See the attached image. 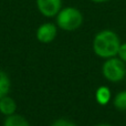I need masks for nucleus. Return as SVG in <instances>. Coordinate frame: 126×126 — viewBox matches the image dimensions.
I'll list each match as a JSON object with an SVG mask.
<instances>
[{
    "label": "nucleus",
    "mask_w": 126,
    "mask_h": 126,
    "mask_svg": "<svg viewBox=\"0 0 126 126\" xmlns=\"http://www.w3.org/2000/svg\"><path fill=\"white\" fill-rule=\"evenodd\" d=\"M121 46V39L117 33L112 30H102L96 33L93 39L92 48L98 58L110 59L117 57L118 49Z\"/></svg>",
    "instance_id": "1"
},
{
    "label": "nucleus",
    "mask_w": 126,
    "mask_h": 126,
    "mask_svg": "<svg viewBox=\"0 0 126 126\" xmlns=\"http://www.w3.org/2000/svg\"><path fill=\"white\" fill-rule=\"evenodd\" d=\"M57 24L64 31H74L83 23V15L78 8L66 7L62 8L57 16Z\"/></svg>",
    "instance_id": "2"
},
{
    "label": "nucleus",
    "mask_w": 126,
    "mask_h": 126,
    "mask_svg": "<svg viewBox=\"0 0 126 126\" xmlns=\"http://www.w3.org/2000/svg\"><path fill=\"white\" fill-rule=\"evenodd\" d=\"M126 63L118 57L106 59L103 63L102 74L109 82L116 83L122 81L126 76Z\"/></svg>",
    "instance_id": "3"
},
{
    "label": "nucleus",
    "mask_w": 126,
    "mask_h": 126,
    "mask_svg": "<svg viewBox=\"0 0 126 126\" xmlns=\"http://www.w3.org/2000/svg\"><path fill=\"white\" fill-rule=\"evenodd\" d=\"M38 10L42 16L52 18L62 9V0H35Z\"/></svg>",
    "instance_id": "4"
},
{
    "label": "nucleus",
    "mask_w": 126,
    "mask_h": 126,
    "mask_svg": "<svg viewBox=\"0 0 126 126\" xmlns=\"http://www.w3.org/2000/svg\"><path fill=\"white\" fill-rule=\"evenodd\" d=\"M57 26L52 22L43 23L37 30V39L41 43H50L57 37Z\"/></svg>",
    "instance_id": "5"
},
{
    "label": "nucleus",
    "mask_w": 126,
    "mask_h": 126,
    "mask_svg": "<svg viewBox=\"0 0 126 126\" xmlns=\"http://www.w3.org/2000/svg\"><path fill=\"white\" fill-rule=\"evenodd\" d=\"M16 110H17V104L12 97L6 95L0 98V112L3 115H12L16 113Z\"/></svg>",
    "instance_id": "6"
},
{
    "label": "nucleus",
    "mask_w": 126,
    "mask_h": 126,
    "mask_svg": "<svg viewBox=\"0 0 126 126\" xmlns=\"http://www.w3.org/2000/svg\"><path fill=\"white\" fill-rule=\"evenodd\" d=\"M112 93L111 90L107 86H100L95 92V98L96 102L100 105H107L111 101Z\"/></svg>",
    "instance_id": "7"
},
{
    "label": "nucleus",
    "mask_w": 126,
    "mask_h": 126,
    "mask_svg": "<svg viewBox=\"0 0 126 126\" xmlns=\"http://www.w3.org/2000/svg\"><path fill=\"white\" fill-rule=\"evenodd\" d=\"M3 126H30V125H29L28 121L23 116L18 115V114H12V115H9L6 118Z\"/></svg>",
    "instance_id": "8"
},
{
    "label": "nucleus",
    "mask_w": 126,
    "mask_h": 126,
    "mask_svg": "<svg viewBox=\"0 0 126 126\" xmlns=\"http://www.w3.org/2000/svg\"><path fill=\"white\" fill-rule=\"evenodd\" d=\"M10 86L11 82L8 74L0 70V98L8 95L9 91H10Z\"/></svg>",
    "instance_id": "9"
},
{
    "label": "nucleus",
    "mask_w": 126,
    "mask_h": 126,
    "mask_svg": "<svg viewBox=\"0 0 126 126\" xmlns=\"http://www.w3.org/2000/svg\"><path fill=\"white\" fill-rule=\"evenodd\" d=\"M113 105L117 111H121V112L126 111V90L118 92L114 96Z\"/></svg>",
    "instance_id": "10"
},
{
    "label": "nucleus",
    "mask_w": 126,
    "mask_h": 126,
    "mask_svg": "<svg viewBox=\"0 0 126 126\" xmlns=\"http://www.w3.org/2000/svg\"><path fill=\"white\" fill-rule=\"evenodd\" d=\"M117 57L120 58L122 61H124L126 63V42L125 43H121L120 49H118Z\"/></svg>",
    "instance_id": "11"
},
{
    "label": "nucleus",
    "mask_w": 126,
    "mask_h": 126,
    "mask_svg": "<svg viewBox=\"0 0 126 126\" xmlns=\"http://www.w3.org/2000/svg\"><path fill=\"white\" fill-rule=\"evenodd\" d=\"M51 126H76V125L74 124V123H72L71 121L64 120V118H60V120L55 121Z\"/></svg>",
    "instance_id": "12"
},
{
    "label": "nucleus",
    "mask_w": 126,
    "mask_h": 126,
    "mask_svg": "<svg viewBox=\"0 0 126 126\" xmlns=\"http://www.w3.org/2000/svg\"><path fill=\"white\" fill-rule=\"evenodd\" d=\"M92 2H95V3H103V2L110 1V0H91Z\"/></svg>",
    "instance_id": "13"
},
{
    "label": "nucleus",
    "mask_w": 126,
    "mask_h": 126,
    "mask_svg": "<svg viewBox=\"0 0 126 126\" xmlns=\"http://www.w3.org/2000/svg\"><path fill=\"white\" fill-rule=\"evenodd\" d=\"M96 126H113V125H110V124H98Z\"/></svg>",
    "instance_id": "14"
},
{
    "label": "nucleus",
    "mask_w": 126,
    "mask_h": 126,
    "mask_svg": "<svg viewBox=\"0 0 126 126\" xmlns=\"http://www.w3.org/2000/svg\"><path fill=\"white\" fill-rule=\"evenodd\" d=\"M125 79H126V76H125Z\"/></svg>",
    "instance_id": "15"
}]
</instances>
